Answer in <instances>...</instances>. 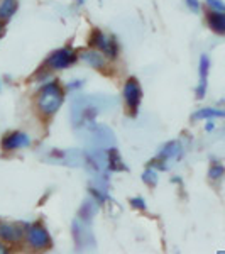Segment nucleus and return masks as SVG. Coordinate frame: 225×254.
Masks as SVG:
<instances>
[{"mask_svg": "<svg viewBox=\"0 0 225 254\" xmlns=\"http://www.w3.org/2000/svg\"><path fill=\"white\" fill-rule=\"evenodd\" d=\"M90 46L97 48L98 51L104 53L107 58L113 60L118 55V44L112 36H107L104 32H100L98 29H93L92 36H90Z\"/></svg>", "mask_w": 225, "mask_h": 254, "instance_id": "nucleus-2", "label": "nucleus"}, {"mask_svg": "<svg viewBox=\"0 0 225 254\" xmlns=\"http://www.w3.org/2000/svg\"><path fill=\"white\" fill-rule=\"evenodd\" d=\"M5 253H9V248L3 243H0V254H5Z\"/></svg>", "mask_w": 225, "mask_h": 254, "instance_id": "nucleus-20", "label": "nucleus"}, {"mask_svg": "<svg viewBox=\"0 0 225 254\" xmlns=\"http://www.w3.org/2000/svg\"><path fill=\"white\" fill-rule=\"evenodd\" d=\"M214 129H215L214 121H208V122H207V126H205V130H208V132H210V130H214Z\"/></svg>", "mask_w": 225, "mask_h": 254, "instance_id": "nucleus-19", "label": "nucleus"}, {"mask_svg": "<svg viewBox=\"0 0 225 254\" xmlns=\"http://www.w3.org/2000/svg\"><path fill=\"white\" fill-rule=\"evenodd\" d=\"M215 117H222L225 119V109H212V107H207V109H200L191 116L193 121H200V119H215Z\"/></svg>", "mask_w": 225, "mask_h": 254, "instance_id": "nucleus-11", "label": "nucleus"}, {"mask_svg": "<svg viewBox=\"0 0 225 254\" xmlns=\"http://www.w3.org/2000/svg\"><path fill=\"white\" fill-rule=\"evenodd\" d=\"M0 31H2V24H0Z\"/></svg>", "mask_w": 225, "mask_h": 254, "instance_id": "nucleus-22", "label": "nucleus"}, {"mask_svg": "<svg viewBox=\"0 0 225 254\" xmlns=\"http://www.w3.org/2000/svg\"><path fill=\"white\" fill-rule=\"evenodd\" d=\"M17 10V0H2L0 2V20H9Z\"/></svg>", "mask_w": 225, "mask_h": 254, "instance_id": "nucleus-12", "label": "nucleus"}, {"mask_svg": "<svg viewBox=\"0 0 225 254\" xmlns=\"http://www.w3.org/2000/svg\"><path fill=\"white\" fill-rule=\"evenodd\" d=\"M78 2H80V3H83V2H85V0H78Z\"/></svg>", "mask_w": 225, "mask_h": 254, "instance_id": "nucleus-21", "label": "nucleus"}, {"mask_svg": "<svg viewBox=\"0 0 225 254\" xmlns=\"http://www.w3.org/2000/svg\"><path fill=\"white\" fill-rule=\"evenodd\" d=\"M178 153H181V147H179V142L178 141H171L165 144V147L161 149L159 153V159H169V158H174Z\"/></svg>", "mask_w": 225, "mask_h": 254, "instance_id": "nucleus-13", "label": "nucleus"}, {"mask_svg": "<svg viewBox=\"0 0 225 254\" xmlns=\"http://www.w3.org/2000/svg\"><path fill=\"white\" fill-rule=\"evenodd\" d=\"M124 100H125V105H127L129 112L132 114V116H136L139 105H141V100H142V88L136 78H129L125 81Z\"/></svg>", "mask_w": 225, "mask_h": 254, "instance_id": "nucleus-4", "label": "nucleus"}, {"mask_svg": "<svg viewBox=\"0 0 225 254\" xmlns=\"http://www.w3.org/2000/svg\"><path fill=\"white\" fill-rule=\"evenodd\" d=\"M142 178H144L146 183H149V185H156L158 182V173L153 170V168H147V170L144 171V175H142Z\"/></svg>", "mask_w": 225, "mask_h": 254, "instance_id": "nucleus-15", "label": "nucleus"}, {"mask_svg": "<svg viewBox=\"0 0 225 254\" xmlns=\"http://www.w3.org/2000/svg\"><path fill=\"white\" fill-rule=\"evenodd\" d=\"M225 175V166L220 165V163H214L208 170V178L210 180H220Z\"/></svg>", "mask_w": 225, "mask_h": 254, "instance_id": "nucleus-14", "label": "nucleus"}, {"mask_svg": "<svg viewBox=\"0 0 225 254\" xmlns=\"http://www.w3.org/2000/svg\"><path fill=\"white\" fill-rule=\"evenodd\" d=\"M0 90H2V87H0Z\"/></svg>", "mask_w": 225, "mask_h": 254, "instance_id": "nucleus-23", "label": "nucleus"}, {"mask_svg": "<svg viewBox=\"0 0 225 254\" xmlns=\"http://www.w3.org/2000/svg\"><path fill=\"white\" fill-rule=\"evenodd\" d=\"M80 60H83L88 66L95 68V69H104L107 66V58L102 51L98 49H88V51L80 53Z\"/></svg>", "mask_w": 225, "mask_h": 254, "instance_id": "nucleus-9", "label": "nucleus"}, {"mask_svg": "<svg viewBox=\"0 0 225 254\" xmlns=\"http://www.w3.org/2000/svg\"><path fill=\"white\" fill-rule=\"evenodd\" d=\"M26 239L31 248L36 249V251H43V249L51 248V236H49V232L39 222L27 225Z\"/></svg>", "mask_w": 225, "mask_h": 254, "instance_id": "nucleus-3", "label": "nucleus"}, {"mask_svg": "<svg viewBox=\"0 0 225 254\" xmlns=\"http://www.w3.org/2000/svg\"><path fill=\"white\" fill-rule=\"evenodd\" d=\"M76 60H78V55H76L73 49L61 48V49H56L48 58V66L51 69H66L71 66V64H75Z\"/></svg>", "mask_w": 225, "mask_h": 254, "instance_id": "nucleus-5", "label": "nucleus"}, {"mask_svg": "<svg viewBox=\"0 0 225 254\" xmlns=\"http://www.w3.org/2000/svg\"><path fill=\"white\" fill-rule=\"evenodd\" d=\"M64 102V92L63 88L59 87L58 81H49V83H44L43 87L39 88L38 97H36V105H38L39 114L43 116H55L56 112L61 109Z\"/></svg>", "mask_w": 225, "mask_h": 254, "instance_id": "nucleus-1", "label": "nucleus"}, {"mask_svg": "<svg viewBox=\"0 0 225 254\" xmlns=\"http://www.w3.org/2000/svg\"><path fill=\"white\" fill-rule=\"evenodd\" d=\"M208 71H210V58H208V55H202L200 56V63H198L200 81H198V87H196V98H198V100H202V98L207 95Z\"/></svg>", "mask_w": 225, "mask_h": 254, "instance_id": "nucleus-7", "label": "nucleus"}, {"mask_svg": "<svg viewBox=\"0 0 225 254\" xmlns=\"http://www.w3.org/2000/svg\"><path fill=\"white\" fill-rule=\"evenodd\" d=\"M24 236H26V232H24V229L20 225L5 224V222L0 224V239L5 241V243L17 244Z\"/></svg>", "mask_w": 225, "mask_h": 254, "instance_id": "nucleus-8", "label": "nucleus"}, {"mask_svg": "<svg viewBox=\"0 0 225 254\" xmlns=\"http://www.w3.org/2000/svg\"><path fill=\"white\" fill-rule=\"evenodd\" d=\"M208 27L217 34H225V12H217L212 10L207 15Z\"/></svg>", "mask_w": 225, "mask_h": 254, "instance_id": "nucleus-10", "label": "nucleus"}, {"mask_svg": "<svg viewBox=\"0 0 225 254\" xmlns=\"http://www.w3.org/2000/svg\"><path fill=\"white\" fill-rule=\"evenodd\" d=\"M207 5L210 7L212 10L225 12V3H224V0H207Z\"/></svg>", "mask_w": 225, "mask_h": 254, "instance_id": "nucleus-16", "label": "nucleus"}, {"mask_svg": "<svg viewBox=\"0 0 225 254\" xmlns=\"http://www.w3.org/2000/svg\"><path fill=\"white\" fill-rule=\"evenodd\" d=\"M188 9H191L193 12H198L200 10V0H185Z\"/></svg>", "mask_w": 225, "mask_h": 254, "instance_id": "nucleus-18", "label": "nucleus"}, {"mask_svg": "<svg viewBox=\"0 0 225 254\" xmlns=\"http://www.w3.org/2000/svg\"><path fill=\"white\" fill-rule=\"evenodd\" d=\"M31 146V139L27 134L20 132V130H14L9 132L2 139V149L3 151H15V149H24V147Z\"/></svg>", "mask_w": 225, "mask_h": 254, "instance_id": "nucleus-6", "label": "nucleus"}, {"mask_svg": "<svg viewBox=\"0 0 225 254\" xmlns=\"http://www.w3.org/2000/svg\"><path fill=\"white\" fill-rule=\"evenodd\" d=\"M130 205L134 208H139V210H144L146 202H144V198H141V196H134V198H130Z\"/></svg>", "mask_w": 225, "mask_h": 254, "instance_id": "nucleus-17", "label": "nucleus"}]
</instances>
